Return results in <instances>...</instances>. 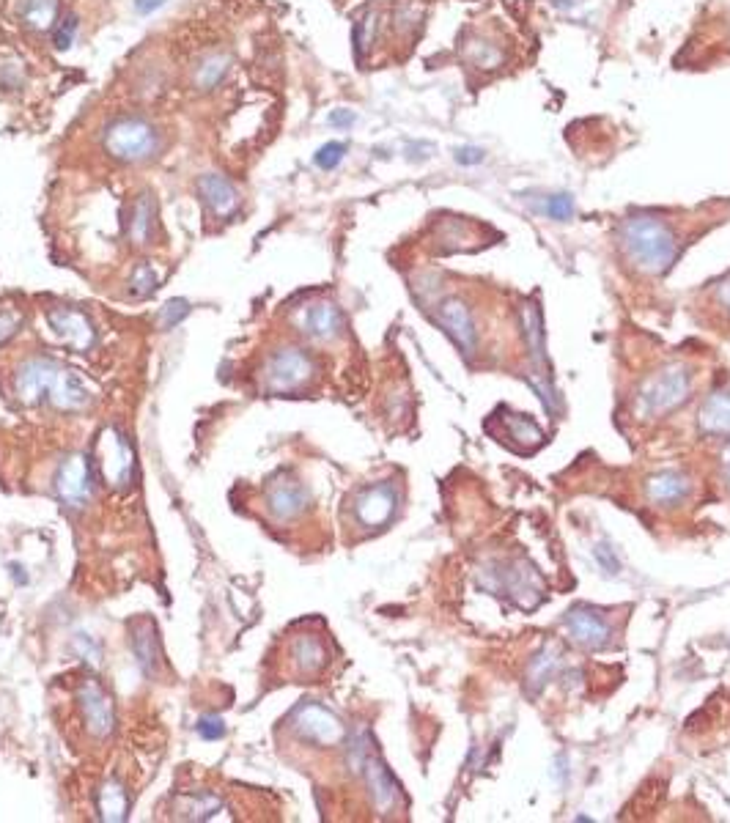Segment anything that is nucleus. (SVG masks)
<instances>
[{
	"instance_id": "nucleus-1",
	"label": "nucleus",
	"mask_w": 730,
	"mask_h": 823,
	"mask_svg": "<svg viewBox=\"0 0 730 823\" xmlns=\"http://www.w3.org/2000/svg\"><path fill=\"white\" fill-rule=\"evenodd\" d=\"M14 393L22 404L50 401L53 407L66 409V412L88 409L94 401L91 387L75 371H69L53 360H39V357L20 365V371L14 376Z\"/></svg>"
},
{
	"instance_id": "nucleus-2",
	"label": "nucleus",
	"mask_w": 730,
	"mask_h": 823,
	"mask_svg": "<svg viewBox=\"0 0 730 823\" xmlns=\"http://www.w3.org/2000/svg\"><path fill=\"white\" fill-rule=\"evenodd\" d=\"M621 245L626 258L643 275H665L681 253L676 231L654 214H632L621 225Z\"/></svg>"
},
{
	"instance_id": "nucleus-3",
	"label": "nucleus",
	"mask_w": 730,
	"mask_h": 823,
	"mask_svg": "<svg viewBox=\"0 0 730 823\" xmlns=\"http://www.w3.org/2000/svg\"><path fill=\"white\" fill-rule=\"evenodd\" d=\"M102 149L124 165L149 162L160 151V129L143 116H119L102 129Z\"/></svg>"
},
{
	"instance_id": "nucleus-4",
	"label": "nucleus",
	"mask_w": 730,
	"mask_h": 823,
	"mask_svg": "<svg viewBox=\"0 0 730 823\" xmlns=\"http://www.w3.org/2000/svg\"><path fill=\"white\" fill-rule=\"evenodd\" d=\"M692 393V374L687 365H667L659 374L648 376L643 387L634 396V415L640 417H659L681 407Z\"/></svg>"
},
{
	"instance_id": "nucleus-5",
	"label": "nucleus",
	"mask_w": 730,
	"mask_h": 823,
	"mask_svg": "<svg viewBox=\"0 0 730 823\" xmlns=\"http://www.w3.org/2000/svg\"><path fill=\"white\" fill-rule=\"evenodd\" d=\"M94 464L110 489H127L135 481V450L116 428H105L94 445Z\"/></svg>"
},
{
	"instance_id": "nucleus-6",
	"label": "nucleus",
	"mask_w": 730,
	"mask_h": 823,
	"mask_svg": "<svg viewBox=\"0 0 730 823\" xmlns=\"http://www.w3.org/2000/svg\"><path fill=\"white\" fill-rule=\"evenodd\" d=\"M291 727L300 738L311 741V744H322V747H335L346 738L344 722L319 703H302L300 708H294Z\"/></svg>"
},
{
	"instance_id": "nucleus-7",
	"label": "nucleus",
	"mask_w": 730,
	"mask_h": 823,
	"mask_svg": "<svg viewBox=\"0 0 730 823\" xmlns=\"http://www.w3.org/2000/svg\"><path fill=\"white\" fill-rule=\"evenodd\" d=\"M522 327H525L527 346H530V357H533V385H536L544 407L552 409L547 335H544V321H541V310H538L536 302H525L522 305Z\"/></svg>"
},
{
	"instance_id": "nucleus-8",
	"label": "nucleus",
	"mask_w": 730,
	"mask_h": 823,
	"mask_svg": "<svg viewBox=\"0 0 730 823\" xmlns=\"http://www.w3.org/2000/svg\"><path fill=\"white\" fill-rule=\"evenodd\" d=\"M313 376V363L302 349H280L267 363V390L272 393H291L300 390Z\"/></svg>"
},
{
	"instance_id": "nucleus-9",
	"label": "nucleus",
	"mask_w": 730,
	"mask_h": 823,
	"mask_svg": "<svg viewBox=\"0 0 730 823\" xmlns=\"http://www.w3.org/2000/svg\"><path fill=\"white\" fill-rule=\"evenodd\" d=\"M486 431H492L494 437L511 445L519 453H530L544 445V431L538 428V423L533 417L519 415V412H508L505 407H500L492 415V420L486 423Z\"/></svg>"
},
{
	"instance_id": "nucleus-10",
	"label": "nucleus",
	"mask_w": 730,
	"mask_h": 823,
	"mask_svg": "<svg viewBox=\"0 0 730 823\" xmlns=\"http://www.w3.org/2000/svg\"><path fill=\"white\" fill-rule=\"evenodd\" d=\"M55 489H58V497H61L69 508H86L88 500H91V494H94V470H91V459L83 456V453L66 456L64 464L58 467Z\"/></svg>"
},
{
	"instance_id": "nucleus-11",
	"label": "nucleus",
	"mask_w": 730,
	"mask_h": 823,
	"mask_svg": "<svg viewBox=\"0 0 730 823\" xmlns=\"http://www.w3.org/2000/svg\"><path fill=\"white\" fill-rule=\"evenodd\" d=\"M47 327L72 352H88L97 343V330L83 310L50 308L47 310Z\"/></svg>"
},
{
	"instance_id": "nucleus-12",
	"label": "nucleus",
	"mask_w": 730,
	"mask_h": 823,
	"mask_svg": "<svg viewBox=\"0 0 730 823\" xmlns=\"http://www.w3.org/2000/svg\"><path fill=\"white\" fill-rule=\"evenodd\" d=\"M437 321L451 341L459 346V352L464 357H470L478 346V327H475L473 310L467 308V302L462 297H445L437 308Z\"/></svg>"
},
{
	"instance_id": "nucleus-13",
	"label": "nucleus",
	"mask_w": 730,
	"mask_h": 823,
	"mask_svg": "<svg viewBox=\"0 0 730 823\" xmlns=\"http://www.w3.org/2000/svg\"><path fill=\"white\" fill-rule=\"evenodd\" d=\"M398 505V494L390 483H376V486H368L363 492L357 494L355 500V519L363 527H385L393 514H396Z\"/></svg>"
},
{
	"instance_id": "nucleus-14",
	"label": "nucleus",
	"mask_w": 730,
	"mask_h": 823,
	"mask_svg": "<svg viewBox=\"0 0 730 823\" xmlns=\"http://www.w3.org/2000/svg\"><path fill=\"white\" fill-rule=\"evenodd\" d=\"M195 190H198L204 206L215 214L217 220L234 217L239 204H242V195H239L237 184L231 182V179H226L223 173H204V176L195 182Z\"/></svg>"
},
{
	"instance_id": "nucleus-15",
	"label": "nucleus",
	"mask_w": 730,
	"mask_h": 823,
	"mask_svg": "<svg viewBox=\"0 0 730 823\" xmlns=\"http://www.w3.org/2000/svg\"><path fill=\"white\" fill-rule=\"evenodd\" d=\"M563 623H566V629H569L571 640L577 642V645H582V648L596 651V648H607V645H610V623L604 620V615L591 610V607H574V610H569V615L563 618Z\"/></svg>"
},
{
	"instance_id": "nucleus-16",
	"label": "nucleus",
	"mask_w": 730,
	"mask_h": 823,
	"mask_svg": "<svg viewBox=\"0 0 730 823\" xmlns=\"http://www.w3.org/2000/svg\"><path fill=\"white\" fill-rule=\"evenodd\" d=\"M300 327L313 341H333L344 330V313L335 302L319 300L302 310Z\"/></svg>"
},
{
	"instance_id": "nucleus-17",
	"label": "nucleus",
	"mask_w": 730,
	"mask_h": 823,
	"mask_svg": "<svg viewBox=\"0 0 730 823\" xmlns=\"http://www.w3.org/2000/svg\"><path fill=\"white\" fill-rule=\"evenodd\" d=\"M360 769L365 771V780H368V788H371V796H374L376 810L379 813H390L398 804V799H401V791H398L396 780L390 777V771L385 769V763L368 752Z\"/></svg>"
},
{
	"instance_id": "nucleus-18",
	"label": "nucleus",
	"mask_w": 730,
	"mask_h": 823,
	"mask_svg": "<svg viewBox=\"0 0 730 823\" xmlns=\"http://www.w3.org/2000/svg\"><path fill=\"white\" fill-rule=\"evenodd\" d=\"M80 706H83V717H86L88 730L97 738L108 736L110 730H113V703H110V697L97 684L88 681L80 689Z\"/></svg>"
},
{
	"instance_id": "nucleus-19",
	"label": "nucleus",
	"mask_w": 730,
	"mask_h": 823,
	"mask_svg": "<svg viewBox=\"0 0 730 823\" xmlns=\"http://www.w3.org/2000/svg\"><path fill=\"white\" fill-rule=\"evenodd\" d=\"M267 505L269 514L275 516V519H294V516L305 511L308 492L297 481H278L272 483V489H269Z\"/></svg>"
},
{
	"instance_id": "nucleus-20",
	"label": "nucleus",
	"mask_w": 730,
	"mask_h": 823,
	"mask_svg": "<svg viewBox=\"0 0 730 823\" xmlns=\"http://www.w3.org/2000/svg\"><path fill=\"white\" fill-rule=\"evenodd\" d=\"M231 55L217 50V53H206L201 55L193 66V88L201 91V94H209L226 83L228 72H231Z\"/></svg>"
},
{
	"instance_id": "nucleus-21",
	"label": "nucleus",
	"mask_w": 730,
	"mask_h": 823,
	"mask_svg": "<svg viewBox=\"0 0 730 823\" xmlns=\"http://www.w3.org/2000/svg\"><path fill=\"white\" fill-rule=\"evenodd\" d=\"M17 20L33 33H53L61 20V0H17Z\"/></svg>"
},
{
	"instance_id": "nucleus-22",
	"label": "nucleus",
	"mask_w": 730,
	"mask_h": 823,
	"mask_svg": "<svg viewBox=\"0 0 730 823\" xmlns=\"http://www.w3.org/2000/svg\"><path fill=\"white\" fill-rule=\"evenodd\" d=\"M645 494H648V500L656 505H676L689 494V478L684 472L676 470L659 472L654 478H648Z\"/></svg>"
},
{
	"instance_id": "nucleus-23",
	"label": "nucleus",
	"mask_w": 730,
	"mask_h": 823,
	"mask_svg": "<svg viewBox=\"0 0 730 823\" xmlns=\"http://www.w3.org/2000/svg\"><path fill=\"white\" fill-rule=\"evenodd\" d=\"M700 431L711 437L730 434V390H720L706 398V404L700 409Z\"/></svg>"
},
{
	"instance_id": "nucleus-24",
	"label": "nucleus",
	"mask_w": 730,
	"mask_h": 823,
	"mask_svg": "<svg viewBox=\"0 0 730 823\" xmlns=\"http://www.w3.org/2000/svg\"><path fill=\"white\" fill-rule=\"evenodd\" d=\"M291 659H294V667L300 675H316L327 667V648L319 637L305 634L291 645Z\"/></svg>"
},
{
	"instance_id": "nucleus-25",
	"label": "nucleus",
	"mask_w": 730,
	"mask_h": 823,
	"mask_svg": "<svg viewBox=\"0 0 730 823\" xmlns=\"http://www.w3.org/2000/svg\"><path fill=\"white\" fill-rule=\"evenodd\" d=\"M151 228H154V201H151L149 193H143L135 198V204L129 209V239L132 245H149L151 239Z\"/></svg>"
},
{
	"instance_id": "nucleus-26",
	"label": "nucleus",
	"mask_w": 730,
	"mask_h": 823,
	"mask_svg": "<svg viewBox=\"0 0 730 823\" xmlns=\"http://www.w3.org/2000/svg\"><path fill=\"white\" fill-rule=\"evenodd\" d=\"M97 807L99 815H102V821H124L129 807L127 791H124L116 780H108L102 785V791H99Z\"/></svg>"
},
{
	"instance_id": "nucleus-27",
	"label": "nucleus",
	"mask_w": 730,
	"mask_h": 823,
	"mask_svg": "<svg viewBox=\"0 0 730 823\" xmlns=\"http://www.w3.org/2000/svg\"><path fill=\"white\" fill-rule=\"evenodd\" d=\"M560 667V653L555 645H547V648H541V653H538L536 659H533V664H530V689H533V695L536 692H541L544 686L552 681V675L558 673Z\"/></svg>"
},
{
	"instance_id": "nucleus-28",
	"label": "nucleus",
	"mask_w": 730,
	"mask_h": 823,
	"mask_svg": "<svg viewBox=\"0 0 730 823\" xmlns=\"http://www.w3.org/2000/svg\"><path fill=\"white\" fill-rule=\"evenodd\" d=\"M157 283H160V278H157V269L151 267L149 261H140L138 267H135V272H132V278H129V291H132V297L143 300V297L154 294Z\"/></svg>"
},
{
	"instance_id": "nucleus-29",
	"label": "nucleus",
	"mask_w": 730,
	"mask_h": 823,
	"mask_svg": "<svg viewBox=\"0 0 730 823\" xmlns=\"http://www.w3.org/2000/svg\"><path fill=\"white\" fill-rule=\"evenodd\" d=\"M374 31H376V11H365L363 17L355 22V31H352V39H355V55L357 61H363L365 50L371 47L374 42Z\"/></svg>"
},
{
	"instance_id": "nucleus-30",
	"label": "nucleus",
	"mask_w": 730,
	"mask_h": 823,
	"mask_svg": "<svg viewBox=\"0 0 730 823\" xmlns=\"http://www.w3.org/2000/svg\"><path fill=\"white\" fill-rule=\"evenodd\" d=\"M132 645H135V653H138V659L143 662V667L151 673L154 664H157V653H154V629H151L149 623H143V626L135 631Z\"/></svg>"
},
{
	"instance_id": "nucleus-31",
	"label": "nucleus",
	"mask_w": 730,
	"mask_h": 823,
	"mask_svg": "<svg viewBox=\"0 0 730 823\" xmlns=\"http://www.w3.org/2000/svg\"><path fill=\"white\" fill-rule=\"evenodd\" d=\"M346 151H349V146H346L344 140H330V143H324L322 149L316 151V165L322 168V171H335L341 162H344Z\"/></svg>"
},
{
	"instance_id": "nucleus-32",
	"label": "nucleus",
	"mask_w": 730,
	"mask_h": 823,
	"mask_svg": "<svg viewBox=\"0 0 730 823\" xmlns=\"http://www.w3.org/2000/svg\"><path fill=\"white\" fill-rule=\"evenodd\" d=\"M544 214L549 220H558V223H569L574 217V198L569 193H558L549 195L547 206H544Z\"/></svg>"
},
{
	"instance_id": "nucleus-33",
	"label": "nucleus",
	"mask_w": 730,
	"mask_h": 823,
	"mask_svg": "<svg viewBox=\"0 0 730 823\" xmlns=\"http://www.w3.org/2000/svg\"><path fill=\"white\" fill-rule=\"evenodd\" d=\"M77 28H80V20H77L75 14H64V17L58 20V25L53 28V44H55V47H58V50H69V47H72V42H75Z\"/></svg>"
},
{
	"instance_id": "nucleus-34",
	"label": "nucleus",
	"mask_w": 730,
	"mask_h": 823,
	"mask_svg": "<svg viewBox=\"0 0 730 823\" xmlns=\"http://www.w3.org/2000/svg\"><path fill=\"white\" fill-rule=\"evenodd\" d=\"M22 324V313L14 305H0V343H6L20 330Z\"/></svg>"
},
{
	"instance_id": "nucleus-35",
	"label": "nucleus",
	"mask_w": 730,
	"mask_h": 823,
	"mask_svg": "<svg viewBox=\"0 0 730 823\" xmlns=\"http://www.w3.org/2000/svg\"><path fill=\"white\" fill-rule=\"evenodd\" d=\"M190 313V302L187 300H171L165 308H162L160 313V324L162 327H173V324H179V321L184 319Z\"/></svg>"
},
{
	"instance_id": "nucleus-36",
	"label": "nucleus",
	"mask_w": 730,
	"mask_h": 823,
	"mask_svg": "<svg viewBox=\"0 0 730 823\" xmlns=\"http://www.w3.org/2000/svg\"><path fill=\"white\" fill-rule=\"evenodd\" d=\"M453 160L459 165H481L486 160V151L481 146H459L453 149Z\"/></svg>"
},
{
	"instance_id": "nucleus-37",
	"label": "nucleus",
	"mask_w": 730,
	"mask_h": 823,
	"mask_svg": "<svg viewBox=\"0 0 730 823\" xmlns=\"http://www.w3.org/2000/svg\"><path fill=\"white\" fill-rule=\"evenodd\" d=\"M198 733H201V738H206V741H215V738H220L223 733H226V727H223V719L204 717L201 722H198Z\"/></svg>"
},
{
	"instance_id": "nucleus-38",
	"label": "nucleus",
	"mask_w": 730,
	"mask_h": 823,
	"mask_svg": "<svg viewBox=\"0 0 730 823\" xmlns=\"http://www.w3.org/2000/svg\"><path fill=\"white\" fill-rule=\"evenodd\" d=\"M327 121H330L333 127L346 129V127H352V124H355V113H352V110H335V113H330V118H327Z\"/></svg>"
},
{
	"instance_id": "nucleus-39",
	"label": "nucleus",
	"mask_w": 730,
	"mask_h": 823,
	"mask_svg": "<svg viewBox=\"0 0 730 823\" xmlns=\"http://www.w3.org/2000/svg\"><path fill=\"white\" fill-rule=\"evenodd\" d=\"M165 3H168V0H135V11H138V14H151V11L162 9Z\"/></svg>"
},
{
	"instance_id": "nucleus-40",
	"label": "nucleus",
	"mask_w": 730,
	"mask_h": 823,
	"mask_svg": "<svg viewBox=\"0 0 730 823\" xmlns=\"http://www.w3.org/2000/svg\"><path fill=\"white\" fill-rule=\"evenodd\" d=\"M717 302H720V308H725L730 313V280L717 286Z\"/></svg>"
},
{
	"instance_id": "nucleus-41",
	"label": "nucleus",
	"mask_w": 730,
	"mask_h": 823,
	"mask_svg": "<svg viewBox=\"0 0 730 823\" xmlns=\"http://www.w3.org/2000/svg\"><path fill=\"white\" fill-rule=\"evenodd\" d=\"M722 467H725V478L730 481V448L725 450V456H722Z\"/></svg>"
}]
</instances>
